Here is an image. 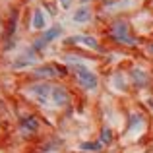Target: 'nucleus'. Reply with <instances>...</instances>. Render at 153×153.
Listing matches in <instances>:
<instances>
[{
    "label": "nucleus",
    "instance_id": "0eeeda50",
    "mask_svg": "<svg viewBox=\"0 0 153 153\" xmlns=\"http://www.w3.org/2000/svg\"><path fill=\"white\" fill-rule=\"evenodd\" d=\"M43 25H45V18H43V12L37 10L35 12V18H33V27L35 29H43Z\"/></svg>",
    "mask_w": 153,
    "mask_h": 153
},
{
    "label": "nucleus",
    "instance_id": "9d476101",
    "mask_svg": "<svg viewBox=\"0 0 153 153\" xmlns=\"http://www.w3.org/2000/svg\"><path fill=\"white\" fill-rule=\"evenodd\" d=\"M23 122H25V124H23V126H27V128H31V130H37V124H35V120L33 118H29V120H23Z\"/></svg>",
    "mask_w": 153,
    "mask_h": 153
},
{
    "label": "nucleus",
    "instance_id": "7ed1b4c3",
    "mask_svg": "<svg viewBox=\"0 0 153 153\" xmlns=\"http://www.w3.org/2000/svg\"><path fill=\"white\" fill-rule=\"evenodd\" d=\"M62 33V27H58V25H54L52 29H49L45 35H43L39 41H35V49H43V47H47V43H51L52 39H56L58 35Z\"/></svg>",
    "mask_w": 153,
    "mask_h": 153
},
{
    "label": "nucleus",
    "instance_id": "423d86ee",
    "mask_svg": "<svg viewBox=\"0 0 153 153\" xmlns=\"http://www.w3.org/2000/svg\"><path fill=\"white\" fill-rule=\"evenodd\" d=\"M89 18H91V12L87 8H82V10H78L74 14V22H87Z\"/></svg>",
    "mask_w": 153,
    "mask_h": 153
},
{
    "label": "nucleus",
    "instance_id": "f03ea898",
    "mask_svg": "<svg viewBox=\"0 0 153 153\" xmlns=\"http://www.w3.org/2000/svg\"><path fill=\"white\" fill-rule=\"evenodd\" d=\"M74 74H76L78 83L83 87V89H95V87H97V76H95L91 70H87V68H83V66L78 64V66L74 68Z\"/></svg>",
    "mask_w": 153,
    "mask_h": 153
},
{
    "label": "nucleus",
    "instance_id": "f257e3e1",
    "mask_svg": "<svg viewBox=\"0 0 153 153\" xmlns=\"http://www.w3.org/2000/svg\"><path fill=\"white\" fill-rule=\"evenodd\" d=\"M111 35L116 43H122V45H128V47H134L136 45V39L130 35V29H128V23L118 19L111 25Z\"/></svg>",
    "mask_w": 153,
    "mask_h": 153
},
{
    "label": "nucleus",
    "instance_id": "6e6552de",
    "mask_svg": "<svg viewBox=\"0 0 153 153\" xmlns=\"http://www.w3.org/2000/svg\"><path fill=\"white\" fill-rule=\"evenodd\" d=\"M111 130H108V128H103V130H101V143H108V142H111Z\"/></svg>",
    "mask_w": 153,
    "mask_h": 153
},
{
    "label": "nucleus",
    "instance_id": "9b49d317",
    "mask_svg": "<svg viewBox=\"0 0 153 153\" xmlns=\"http://www.w3.org/2000/svg\"><path fill=\"white\" fill-rule=\"evenodd\" d=\"M149 51H151V52H153V45H151V47H149Z\"/></svg>",
    "mask_w": 153,
    "mask_h": 153
},
{
    "label": "nucleus",
    "instance_id": "f8f14e48",
    "mask_svg": "<svg viewBox=\"0 0 153 153\" xmlns=\"http://www.w3.org/2000/svg\"><path fill=\"white\" fill-rule=\"evenodd\" d=\"M82 2H87V0H82Z\"/></svg>",
    "mask_w": 153,
    "mask_h": 153
},
{
    "label": "nucleus",
    "instance_id": "39448f33",
    "mask_svg": "<svg viewBox=\"0 0 153 153\" xmlns=\"http://www.w3.org/2000/svg\"><path fill=\"white\" fill-rule=\"evenodd\" d=\"M70 41H74V43H85V47H91V49H99L97 39H93V37H74V39H70Z\"/></svg>",
    "mask_w": 153,
    "mask_h": 153
},
{
    "label": "nucleus",
    "instance_id": "20e7f679",
    "mask_svg": "<svg viewBox=\"0 0 153 153\" xmlns=\"http://www.w3.org/2000/svg\"><path fill=\"white\" fill-rule=\"evenodd\" d=\"M60 74H64V70H60L58 66H45L35 70V76H39V78H56Z\"/></svg>",
    "mask_w": 153,
    "mask_h": 153
},
{
    "label": "nucleus",
    "instance_id": "1a4fd4ad",
    "mask_svg": "<svg viewBox=\"0 0 153 153\" xmlns=\"http://www.w3.org/2000/svg\"><path fill=\"white\" fill-rule=\"evenodd\" d=\"M99 147H101V143H82L83 151H97Z\"/></svg>",
    "mask_w": 153,
    "mask_h": 153
}]
</instances>
